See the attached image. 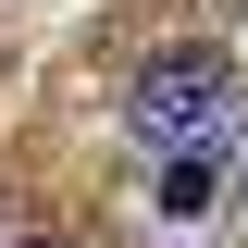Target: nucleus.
Here are the masks:
<instances>
[{
	"mask_svg": "<svg viewBox=\"0 0 248 248\" xmlns=\"http://www.w3.org/2000/svg\"><path fill=\"white\" fill-rule=\"evenodd\" d=\"M211 199H223V161H211V149H174V174H161V211L186 223V211H211Z\"/></svg>",
	"mask_w": 248,
	"mask_h": 248,
	"instance_id": "2",
	"label": "nucleus"
},
{
	"mask_svg": "<svg viewBox=\"0 0 248 248\" xmlns=\"http://www.w3.org/2000/svg\"><path fill=\"white\" fill-rule=\"evenodd\" d=\"M236 211H248V161H236Z\"/></svg>",
	"mask_w": 248,
	"mask_h": 248,
	"instance_id": "3",
	"label": "nucleus"
},
{
	"mask_svg": "<svg viewBox=\"0 0 248 248\" xmlns=\"http://www.w3.org/2000/svg\"><path fill=\"white\" fill-rule=\"evenodd\" d=\"M124 124H137V149H211L223 124H236V62H223V50H161V62H137Z\"/></svg>",
	"mask_w": 248,
	"mask_h": 248,
	"instance_id": "1",
	"label": "nucleus"
}]
</instances>
